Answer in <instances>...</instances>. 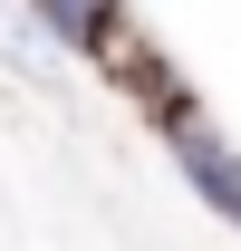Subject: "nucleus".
I'll use <instances>...</instances> for the list:
<instances>
[{
  "label": "nucleus",
  "mask_w": 241,
  "mask_h": 251,
  "mask_svg": "<svg viewBox=\"0 0 241 251\" xmlns=\"http://www.w3.org/2000/svg\"><path fill=\"white\" fill-rule=\"evenodd\" d=\"M77 58H96V68H106V77H116V87L135 97V106H145L154 126H164V135L203 116V106H193V87L174 77V58H164V49H154V39L135 29V10H116V0L96 10V29H87V49H77Z\"/></svg>",
  "instance_id": "obj_1"
},
{
  "label": "nucleus",
  "mask_w": 241,
  "mask_h": 251,
  "mask_svg": "<svg viewBox=\"0 0 241 251\" xmlns=\"http://www.w3.org/2000/svg\"><path fill=\"white\" fill-rule=\"evenodd\" d=\"M174 145H183V184H193V193L212 203V213H222V222L241 232V155L222 145V135H212L203 116H193V126H174Z\"/></svg>",
  "instance_id": "obj_2"
},
{
  "label": "nucleus",
  "mask_w": 241,
  "mask_h": 251,
  "mask_svg": "<svg viewBox=\"0 0 241 251\" xmlns=\"http://www.w3.org/2000/svg\"><path fill=\"white\" fill-rule=\"evenodd\" d=\"M96 10H106V0H39V29H48V39H68V49H87Z\"/></svg>",
  "instance_id": "obj_3"
}]
</instances>
